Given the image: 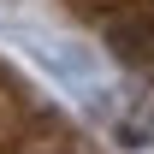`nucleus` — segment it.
I'll return each mask as SVG.
<instances>
[{
	"label": "nucleus",
	"instance_id": "f257e3e1",
	"mask_svg": "<svg viewBox=\"0 0 154 154\" xmlns=\"http://www.w3.org/2000/svg\"><path fill=\"white\" fill-rule=\"evenodd\" d=\"M36 107H42V101L24 89L18 77H12V71H0V136H12L24 119L36 113ZM24 154H89V148H83V136H77V131H65V125H59L54 136H42L36 148H24Z\"/></svg>",
	"mask_w": 154,
	"mask_h": 154
}]
</instances>
